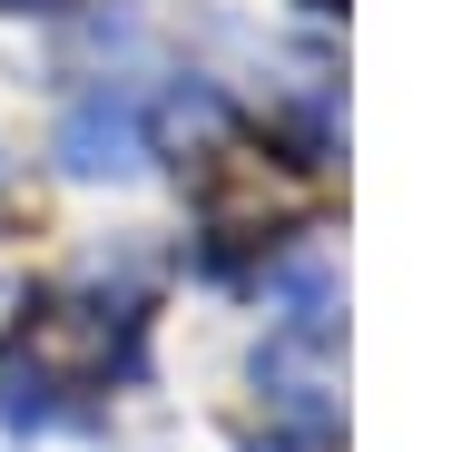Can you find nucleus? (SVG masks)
<instances>
[{
    "label": "nucleus",
    "instance_id": "nucleus-1",
    "mask_svg": "<svg viewBox=\"0 0 462 452\" xmlns=\"http://www.w3.org/2000/svg\"><path fill=\"white\" fill-rule=\"evenodd\" d=\"M60 168L69 178H128V168H148V108L128 89H89L60 118Z\"/></svg>",
    "mask_w": 462,
    "mask_h": 452
},
{
    "label": "nucleus",
    "instance_id": "nucleus-2",
    "mask_svg": "<svg viewBox=\"0 0 462 452\" xmlns=\"http://www.w3.org/2000/svg\"><path fill=\"white\" fill-rule=\"evenodd\" d=\"M0 187H10V158H0Z\"/></svg>",
    "mask_w": 462,
    "mask_h": 452
}]
</instances>
